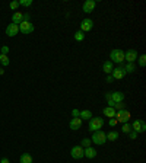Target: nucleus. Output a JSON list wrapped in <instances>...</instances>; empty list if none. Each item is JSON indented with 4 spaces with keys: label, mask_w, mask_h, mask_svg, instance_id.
<instances>
[{
    "label": "nucleus",
    "mask_w": 146,
    "mask_h": 163,
    "mask_svg": "<svg viewBox=\"0 0 146 163\" xmlns=\"http://www.w3.org/2000/svg\"><path fill=\"white\" fill-rule=\"evenodd\" d=\"M102 127H104V120L99 118V117H94V118L89 120V131L95 133V131L102 130Z\"/></svg>",
    "instance_id": "obj_1"
},
{
    "label": "nucleus",
    "mask_w": 146,
    "mask_h": 163,
    "mask_svg": "<svg viewBox=\"0 0 146 163\" xmlns=\"http://www.w3.org/2000/svg\"><path fill=\"white\" fill-rule=\"evenodd\" d=\"M91 141L95 144H98V146H102V144H105V141H107V134L102 131V130H99V131H95L92 134V139H91Z\"/></svg>",
    "instance_id": "obj_2"
},
{
    "label": "nucleus",
    "mask_w": 146,
    "mask_h": 163,
    "mask_svg": "<svg viewBox=\"0 0 146 163\" xmlns=\"http://www.w3.org/2000/svg\"><path fill=\"white\" fill-rule=\"evenodd\" d=\"M110 58H111V63L114 61V63H117V64H121V63L124 61V51L116 48V50H112L111 53H110Z\"/></svg>",
    "instance_id": "obj_3"
},
{
    "label": "nucleus",
    "mask_w": 146,
    "mask_h": 163,
    "mask_svg": "<svg viewBox=\"0 0 146 163\" xmlns=\"http://www.w3.org/2000/svg\"><path fill=\"white\" fill-rule=\"evenodd\" d=\"M130 117H131V114H130V111H127V109H123V111H117L116 112V120L117 121H120V122H127V121L130 120Z\"/></svg>",
    "instance_id": "obj_4"
},
{
    "label": "nucleus",
    "mask_w": 146,
    "mask_h": 163,
    "mask_svg": "<svg viewBox=\"0 0 146 163\" xmlns=\"http://www.w3.org/2000/svg\"><path fill=\"white\" fill-rule=\"evenodd\" d=\"M131 130L137 133V134H140V133H145L146 131V124L143 120H136L133 124H131Z\"/></svg>",
    "instance_id": "obj_5"
},
{
    "label": "nucleus",
    "mask_w": 146,
    "mask_h": 163,
    "mask_svg": "<svg viewBox=\"0 0 146 163\" xmlns=\"http://www.w3.org/2000/svg\"><path fill=\"white\" fill-rule=\"evenodd\" d=\"M19 31L25 35L32 34V32H34V25H32V22H25V20H22L19 24Z\"/></svg>",
    "instance_id": "obj_6"
},
{
    "label": "nucleus",
    "mask_w": 146,
    "mask_h": 163,
    "mask_svg": "<svg viewBox=\"0 0 146 163\" xmlns=\"http://www.w3.org/2000/svg\"><path fill=\"white\" fill-rule=\"evenodd\" d=\"M111 76L114 77V79H117V80H121L123 77L126 76V72H124V66H118V67L112 68Z\"/></svg>",
    "instance_id": "obj_7"
},
{
    "label": "nucleus",
    "mask_w": 146,
    "mask_h": 163,
    "mask_svg": "<svg viewBox=\"0 0 146 163\" xmlns=\"http://www.w3.org/2000/svg\"><path fill=\"white\" fill-rule=\"evenodd\" d=\"M70 156H72L73 159H76V160L82 159L83 157V147H80V146H75V147H72V150H70Z\"/></svg>",
    "instance_id": "obj_8"
},
{
    "label": "nucleus",
    "mask_w": 146,
    "mask_h": 163,
    "mask_svg": "<svg viewBox=\"0 0 146 163\" xmlns=\"http://www.w3.org/2000/svg\"><path fill=\"white\" fill-rule=\"evenodd\" d=\"M95 6H97V2H95V0H86L82 5V10L85 13H91V12L95 9Z\"/></svg>",
    "instance_id": "obj_9"
},
{
    "label": "nucleus",
    "mask_w": 146,
    "mask_h": 163,
    "mask_svg": "<svg viewBox=\"0 0 146 163\" xmlns=\"http://www.w3.org/2000/svg\"><path fill=\"white\" fill-rule=\"evenodd\" d=\"M19 34V25H15V24H9L7 28H6V35L9 37H16Z\"/></svg>",
    "instance_id": "obj_10"
},
{
    "label": "nucleus",
    "mask_w": 146,
    "mask_h": 163,
    "mask_svg": "<svg viewBox=\"0 0 146 163\" xmlns=\"http://www.w3.org/2000/svg\"><path fill=\"white\" fill-rule=\"evenodd\" d=\"M124 60H127V63H135L137 60V53L135 50H127L124 53Z\"/></svg>",
    "instance_id": "obj_11"
},
{
    "label": "nucleus",
    "mask_w": 146,
    "mask_h": 163,
    "mask_svg": "<svg viewBox=\"0 0 146 163\" xmlns=\"http://www.w3.org/2000/svg\"><path fill=\"white\" fill-rule=\"evenodd\" d=\"M92 28H94V22L91 19H83L82 22H80V31H82L83 34L88 32V31H91Z\"/></svg>",
    "instance_id": "obj_12"
},
{
    "label": "nucleus",
    "mask_w": 146,
    "mask_h": 163,
    "mask_svg": "<svg viewBox=\"0 0 146 163\" xmlns=\"http://www.w3.org/2000/svg\"><path fill=\"white\" fill-rule=\"evenodd\" d=\"M98 152L92 147H86V149H83V157H88V159H94L97 157Z\"/></svg>",
    "instance_id": "obj_13"
},
{
    "label": "nucleus",
    "mask_w": 146,
    "mask_h": 163,
    "mask_svg": "<svg viewBox=\"0 0 146 163\" xmlns=\"http://www.w3.org/2000/svg\"><path fill=\"white\" fill-rule=\"evenodd\" d=\"M111 99L114 104L117 102H123L124 101V93L123 92H111Z\"/></svg>",
    "instance_id": "obj_14"
},
{
    "label": "nucleus",
    "mask_w": 146,
    "mask_h": 163,
    "mask_svg": "<svg viewBox=\"0 0 146 163\" xmlns=\"http://www.w3.org/2000/svg\"><path fill=\"white\" fill-rule=\"evenodd\" d=\"M69 127L72 130H79L82 127V120H80V118H72L70 122H69Z\"/></svg>",
    "instance_id": "obj_15"
},
{
    "label": "nucleus",
    "mask_w": 146,
    "mask_h": 163,
    "mask_svg": "<svg viewBox=\"0 0 146 163\" xmlns=\"http://www.w3.org/2000/svg\"><path fill=\"white\" fill-rule=\"evenodd\" d=\"M22 20H24V13H22V12H15V13L12 15V24L19 25Z\"/></svg>",
    "instance_id": "obj_16"
},
{
    "label": "nucleus",
    "mask_w": 146,
    "mask_h": 163,
    "mask_svg": "<svg viewBox=\"0 0 146 163\" xmlns=\"http://www.w3.org/2000/svg\"><path fill=\"white\" fill-rule=\"evenodd\" d=\"M116 112L117 111L114 109L112 106H105L104 111H102V114H104L105 117H110V118H114V117H116Z\"/></svg>",
    "instance_id": "obj_17"
},
{
    "label": "nucleus",
    "mask_w": 146,
    "mask_h": 163,
    "mask_svg": "<svg viewBox=\"0 0 146 163\" xmlns=\"http://www.w3.org/2000/svg\"><path fill=\"white\" fill-rule=\"evenodd\" d=\"M79 118H80L82 121H89L91 118H92V112L85 109V111H82V112H79Z\"/></svg>",
    "instance_id": "obj_18"
},
{
    "label": "nucleus",
    "mask_w": 146,
    "mask_h": 163,
    "mask_svg": "<svg viewBox=\"0 0 146 163\" xmlns=\"http://www.w3.org/2000/svg\"><path fill=\"white\" fill-rule=\"evenodd\" d=\"M112 68H114V66H112L111 61H105L102 64V70H104V73H107V74H111Z\"/></svg>",
    "instance_id": "obj_19"
},
{
    "label": "nucleus",
    "mask_w": 146,
    "mask_h": 163,
    "mask_svg": "<svg viewBox=\"0 0 146 163\" xmlns=\"http://www.w3.org/2000/svg\"><path fill=\"white\" fill-rule=\"evenodd\" d=\"M135 70H136V64L135 63H127L124 66V72L126 73H135Z\"/></svg>",
    "instance_id": "obj_20"
},
{
    "label": "nucleus",
    "mask_w": 146,
    "mask_h": 163,
    "mask_svg": "<svg viewBox=\"0 0 146 163\" xmlns=\"http://www.w3.org/2000/svg\"><path fill=\"white\" fill-rule=\"evenodd\" d=\"M21 163H32V157L29 153H24L21 156Z\"/></svg>",
    "instance_id": "obj_21"
},
{
    "label": "nucleus",
    "mask_w": 146,
    "mask_h": 163,
    "mask_svg": "<svg viewBox=\"0 0 146 163\" xmlns=\"http://www.w3.org/2000/svg\"><path fill=\"white\" fill-rule=\"evenodd\" d=\"M0 64H2V66H9V55L0 54Z\"/></svg>",
    "instance_id": "obj_22"
},
{
    "label": "nucleus",
    "mask_w": 146,
    "mask_h": 163,
    "mask_svg": "<svg viewBox=\"0 0 146 163\" xmlns=\"http://www.w3.org/2000/svg\"><path fill=\"white\" fill-rule=\"evenodd\" d=\"M117 139H118V133L117 131H110L107 134V140H110V141H116Z\"/></svg>",
    "instance_id": "obj_23"
},
{
    "label": "nucleus",
    "mask_w": 146,
    "mask_h": 163,
    "mask_svg": "<svg viewBox=\"0 0 146 163\" xmlns=\"http://www.w3.org/2000/svg\"><path fill=\"white\" fill-rule=\"evenodd\" d=\"M75 39L79 41V42H82L83 39H85V34H83L82 31H76V32H75Z\"/></svg>",
    "instance_id": "obj_24"
},
{
    "label": "nucleus",
    "mask_w": 146,
    "mask_h": 163,
    "mask_svg": "<svg viewBox=\"0 0 146 163\" xmlns=\"http://www.w3.org/2000/svg\"><path fill=\"white\" fill-rule=\"evenodd\" d=\"M116 111H123L126 109V104H124V101L123 102H117V104H114V106H112Z\"/></svg>",
    "instance_id": "obj_25"
},
{
    "label": "nucleus",
    "mask_w": 146,
    "mask_h": 163,
    "mask_svg": "<svg viewBox=\"0 0 146 163\" xmlns=\"http://www.w3.org/2000/svg\"><path fill=\"white\" fill-rule=\"evenodd\" d=\"M91 139H82V143H80V147H83V149H86V147H91Z\"/></svg>",
    "instance_id": "obj_26"
},
{
    "label": "nucleus",
    "mask_w": 146,
    "mask_h": 163,
    "mask_svg": "<svg viewBox=\"0 0 146 163\" xmlns=\"http://www.w3.org/2000/svg\"><path fill=\"white\" fill-rule=\"evenodd\" d=\"M121 131H123V133H126V134H129V133L131 131V125L127 124V122H124V124H123V127H121Z\"/></svg>",
    "instance_id": "obj_27"
},
{
    "label": "nucleus",
    "mask_w": 146,
    "mask_h": 163,
    "mask_svg": "<svg viewBox=\"0 0 146 163\" xmlns=\"http://www.w3.org/2000/svg\"><path fill=\"white\" fill-rule=\"evenodd\" d=\"M139 66H140V67H145V66H146V55H145V54L139 57Z\"/></svg>",
    "instance_id": "obj_28"
},
{
    "label": "nucleus",
    "mask_w": 146,
    "mask_h": 163,
    "mask_svg": "<svg viewBox=\"0 0 146 163\" xmlns=\"http://www.w3.org/2000/svg\"><path fill=\"white\" fill-rule=\"evenodd\" d=\"M32 5V0H19V6H25V7H28V6Z\"/></svg>",
    "instance_id": "obj_29"
},
{
    "label": "nucleus",
    "mask_w": 146,
    "mask_h": 163,
    "mask_svg": "<svg viewBox=\"0 0 146 163\" xmlns=\"http://www.w3.org/2000/svg\"><path fill=\"white\" fill-rule=\"evenodd\" d=\"M18 7H19V0H16V2H12V3H10V9L12 10H16Z\"/></svg>",
    "instance_id": "obj_30"
},
{
    "label": "nucleus",
    "mask_w": 146,
    "mask_h": 163,
    "mask_svg": "<svg viewBox=\"0 0 146 163\" xmlns=\"http://www.w3.org/2000/svg\"><path fill=\"white\" fill-rule=\"evenodd\" d=\"M117 122H118V121H117L116 118H110V121H108V124L111 125V127H116V125H117Z\"/></svg>",
    "instance_id": "obj_31"
},
{
    "label": "nucleus",
    "mask_w": 146,
    "mask_h": 163,
    "mask_svg": "<svg viewBox=\"0 0 146 163\" xmlns=\"http://www.w3.org/2000/svg\"><path fill=\"white\" fill-rule=\"evenodd\" d=\"M7 53H9V47H7V45H3V47H2V54H6V55H7Z\"/></svg>",
    "instance_id": "obj_32"
},
{
    "label": "nucleus",
    "mask_w": 146,
    "mask_h": 163,
    "mask_svg": "<svg viewBox=\"0 0 146 163\" xmlns=\"http://www.w3.org/2000/svg\"><path fill=\"white\" fill-rule=\"evenodd\" d=\"M129 137H130L131 140H135L137 137V133H135V131H130V133H129Z\"/></svg>",
    "instance_id": "obj_33"
},
{
    "label": "nucleus",
    "mask_w": 146,
    "mask_h": 163,
    "mask_svg": "<svg viewBox=\"0 0 146 163\" xmlns=\"http://www.w3.org/2000/svg\"><path fill=\"white\" fill-rule=\"evenodd\" d=\"M72 115H73V118H79V111L78 109H73L72 111Z\"/></svg>",
    "instance_id": "obj_34"
},
{
    "label": "nucleus",
    "mask_w": 146,
    "mask_h": 163,
    "mask_svg": "<svg viewBox=\"0 0 146 163\" xmlns=\"http://www.w3.org/2000/svg\"><path fill=\"white\" fill-rule=\"evenodd\" d=\"M112 80H114V77H112L111 74H108V76H107V79H105V82H107V83H111Z\"/></svg>",
    "instance_id": "obj_35"
},
{
    "label": "nucleus",
    "mask_w": 146,
    "mask_h": 163,
    "mask_svg": "<svg viewBox=\"0 0 146 163\" xmlns=\"http://www.w3.org/2000/svg\"><path fill=\"white\" fill-rule=\"evenodd\" d=\"M24 20H25V22H29V13H25L24 15Z\"/></svg>",
    "instance_id": "obj_36"
},
{
    "label": "nucleus",
    "mask_w": 146,
    "mask_h": 163,
    "mask_svg": "<svg viewBox=\"0 0 146 163\" xmlns=\"http://www.w3.org/2000/svg\"><path fill=\"white\" fill-rule=\"evenodd\" d=\"M0 163H10V162H9V159L3 157V159H2V160H0Z\"/></svg>",
    "instance_id": "obj_37"
},
{
    "label": "nucleus",
    "mask_w": 146,
    "mask_h": 163,
    "mask_svg": "<svg viewBox=\"0 0 146 163\" xmlns=\"http://www.w3.org/2000/svg\"><path fill=\"white\" fill-rule=\"evenodd\" d=\"M2 74H5V70H3V68H0V76H2Z\"/></svg>",
    "instance_id": "obj_38"
}]
</instances>
